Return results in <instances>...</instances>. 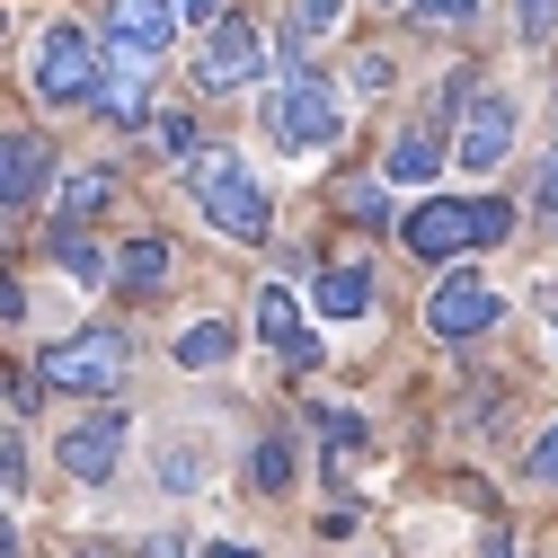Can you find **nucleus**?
Instances as JSON below:
<instances>
[{
  "instance_id": "obj_33",
  "label": "nucleus",
  "mask_w": 558,
  "mask_h": 558,
  "mask_svg": "<svg viewBox=\"0 0 558 558\" xmlns=\"http://www.w3.org/2000/svg\"><path fill=\"white\" fill-rule=\"evenodd\" d=\"M195 558H257V549H248V541H204Z\"/></svg>"
},
{
  "instance_id": "obj_32",
  "label": "nucleus",
  "mask_w": 558,
  "mask_h": 558,
  "mask_svg": "<svg viewBox=\"0 0 558 558\" xmlns=\"http://www.w3.org/2000/svg\"><path fill=\"white\" fill-rule=\"evenodd\" d=\"M27 311V293H19V275H0V319H19Z\"/></svg>"
},
{
  "instance_id": "obj_6",
  "label": "nucleus",
  "mask_w": 558,
  "mask_h": 558,
  "mask_svg": "<svg viewBox=\"0 0 558 558\" xmlns=\"http://www.w3.org/2000/svg\"><path fill=\"white\" fill-rule=\"evenodd\" d=\"M506 319V293L487 284V275H444L435 284V302H426V337H444V345H461V337H478V328H497Z\"/></svg>"
},
{
  "instance_id": "obj_22",
  "label": "nucleus",
  "mask_w": 558,
  "mask_h": 558,
  "mask_svg": "<svg viewBox=\"0 0 558 558\" xmlns=\"http://www.w3.org/2000/svg\"><path fill=\"white\" fill-rule=\"evenodd\" d=\"M337 204H345V214H355L364 231H390V186H381V178H345V186H337Z\"/></svg>"
},
{
  "instance_id": "obj_11",
  "label": "nucleus",
  "mask_w": 558,
  "mask_h": 558,
  "mask_svg": "<svg viewBox=\"0 0 558 558\" xmlns=\"http://www.w3.org/2000/svg\"><path fill=\"white\" fill-rule=\"evenodd\" d=\"M257 345H275V355H284V364H319V328H311V311L293 302V284H266L257 293Z\"/></svg>"
},
{
  "instance_id": "obj_35",
  "label": "nucleus",
  "mask_w": 558,
  "mask_h": 558,
  "mask_svg": "<svg viewBox=\"0 0 558 558\" xmlns=\"http://www.w3.org/2000/svg\"><path fill=\"white\" fill-rule=\"evenodd\" d=\"M0 558H19V541H10V523H0Z\"/></svg>"
},
{
  "instance_id": "obj_20",
  "label": "nucleus",
  "mask_w": 558,
  "mask_h": 558,
  "mask_svg": "<svg viewBox=\"0 0 558 558\" xmlns=\"http://www.w3.org/2000/svg\"><path fill=\"white\" fill-rule=\"evenodd\" d=\"M45 248H53V266L72 275L81 293H98V284H107V248H98V240H81L72 222H53V240H45Z\"/></svg>"
},
{
  "instance_id": "obj_10",
  "label": "nucleus",
  "mask_w": 558,
  "mask_h": 558,
  "mask_svg": "<svg viewBox=\"0 0 558 558\" xmlns=\"http://www.w3.org/2000/svg\"><path fill=\"white\" fill-rule=\"evenodd\" d=\"M169 36H178V10H169V0H116V19H107V53L143 62V72L169 53Z\"/></svg>"
},
{
  "instance_id": "obj_25",
  "label": "nucleus",
  "mask_w": 558,
  "mask_h": 558,
  "mask_svg": "<svg viewBox=\"0 0 558 558\" xmlns=\"http://www.w3.org/2000/svg\"><path fill=\"white\" fill-rule=\"evenodd\" d=\"M151 143H160V151H186V160H195V116L160 107V116H151Z\"/></svg>"
},
{
  "instance_id": "obj_19",
  "label": "nucleus",
  "mask_w": 558,
  "mask_h": 558,
  "mask_svg": "<svg viewBox=\"0 0 558 558\" xmlns=\"http://www.w3.org/2000/svg\"><path fill=\"white\" fill-rule=\"evenodd\" d=\"M231 345H240V337H231V319H186L169 355H178L186 373H214V364H231Z\"/></svg>"
},
{
  "instance_id": "obj_14",
  "label": "nucleus",
  "mask_w": 558,
  "mask_h": 558,
  "mask_svg": "<svg viewBox=\"0 0 558 558\" xmlns=\"http://www.w3.org/2000/svg\"><path fill=\"white\" fill-rule=\"evenodd\" d=\"M373 452V426H364V416L355 408H319V470L345 487V478H355V461Z\"/></svg>"
},
{
  "instance_id": "obj_12",
  "label": "nucleus",
  "mask_w": 558,
  "mask_h": 558,
  "mask_svg": "<svg viewBox=\"0 0 558 558\" xmlns=\"http://www.w3.org/2000/svg\"><path fill=\"white\" fill-rule=\"evenodd\" d=\"M89 107L107 116V124H151V72L143 62H124V53H98V89H89Z\"/></svg>"
},
{
  "instance_id": "obj_1",
  "label": "nucleus",
  "mask_w": 558,
  "mask_h": 558,
  "mask_svg": "<svg viewBox=\"0 0 558 558\" xmlns=\"http://www.w3.org/2000/svg\"><path fill=\"white\" fill-rule=\"evenodd\" d=\"M506 231H514V204H506V195H426V204L399 222L408 257H426V266H452L461 248H497Z\"/></svg>"
},
{
  "instance_id": "obj_17",
  "label": "nucleus",
  "mask_w": 558,
  "mask_h": 558,
  "mask_svg": "<svg viewBox=\"0 0 558 558\" xmlns=\"http://www.w3.org/2000/svg\"><path fill=\"white\" fill-rule=\"evenodd\" d=\"M311 302H319V319H364L373 311V266H319Z\"/></svg>"
},
{
  "instance_id": "obj_23",
  "label": "nucleus",
  "mask_w": 558,
  "mask_h": 558,
  "mask_svg": "<svg viewBox=\"0 0 558 558\" xmlns=\"http://www.w3.org/2000/svg\"><path fill=\"white\" fill-rule=\"evenodd\" d=\"M248 487H266V497H275V487H293V444H284V435H266V444L248 452Z\"/></svg>"
},
{
  "instance_id": "obj_5",
  "label": "nucleus",
  "mask_w": 558,
  "mask_h": 558,
  "mask_svg": "<svg viewBox=\"0 0 558 558\" xmlns=\"http://www.w3.org/2000/svg\"><path fill=\"white\" fill-rule=\"evenodd\" d=\"M27 81H36L45 107H89V89H98V36H89L81 19H45Z\"/></svg>"
},
{
  "instance_id": "obj_27",
  "label": "nucleus",
  "mask_w": 558,
  "mask_h": 558,
  "mask_svg": "<svg viewBox=\"0 0 558 558\" xmlns=\"http://www.w3.org/2000/svg\"><path fill=\"white\" fill-rule=\"evenodd\" d=\"M19 487H27V444L0 426V497H19Z\"/></svg>"
},
{
  "instance_id": "obj_34",
  "label": "nucleus",
  "mask_w": 558,
  "mask_h": 558,
  "mask_svg": "<svg viewBox=\"0 0 558 558\" xmlns=\"http://www.w3.org/2000/svg\"><path fill=\"white\" fill-rule=\"evenodd\" d=\"M143 558H186V549H178V541H151V549H143Z\"/></svg>"
},
{
  "instance_id": "obj_24",
  "label": "nucleus",
  "mask_w": 558,
  "mask_h": 558,
  "mask_svg": "<svg viewBox=\"0 0 558 558\" xmlns=\"http://www.w3.org/2000/svg\"><path fill=\"white\" fill-rule=\"evenodd\" d=\"M160 470H169L178 497H195V487H204V452H195V444H169V452H160Z\"/></svg>"
},
{
  "instance_id": "obj_26",
  "label": "nucleus",
  "mask_w": 558,
  "mask_h": 558,
  "mask_svg": "<svg viewBox=\"0 0 558 558\" xmlns=\"http://www.w3.org/2000/svg\"><path fill=\"white\" fill-rule=\"evenodd\" d=\"M514 19H523V45H549L558 36V0H514Z\"/></svg>"
},
{
  "instance_id": "obj_2",
  "label": "nucleus",
  "mask_w": 558,
  "mask_h": 558,
  "mask_svg": "<svg viewBox=\"0 0 558 558\" xmlns=\"http://www.w3.org/2000/svg\"><path fill=\"white\" fill-rule=\"evenodd\" d=\"M186 195L222 240H266L275 231V204H266V186H257V169L240 151H195L186 160Z\"/></svg>"
},
{
  "instance_id": "obj_36",
  "label": "nucleus",
  "mask_w": 558,
  "mask_h": 558,
  "mask_svg": "<svg viewBox=\"0 0 558 558\" xmlns=\"http://www.w3.org/2000/svg\"><path fill=\"white\" fill-rule=\"evenodd\" d=\"M81 558H98V549H81Z\"/></svg>"
},
{
  "instance_id": "obj_28",
  "label": "nucleus",
  "mask_w": 558,
  "mask_h": 558,
  "mask_svg": "<svg viewBox=\"0 0 558 558\" xmlns=\"http://www.w3.org/2000/svg\"><path fill=\"white\" fill-rule=\"evenodd\" d=\"M523 478H532V487H558V416H549V435L532 444V461H523Z\"/></svg>"
},
{
  "instance_id": "obj_21",
  "label": "nucleus",
  "mask_w": 558,
  "mask_h": 558,
  "mask_svg": "<svg viewBox=\"0 0 558 558\" xmlns=\"http://www.w3.org/2000/svg\"><path fill=\"white\" fill-rule=\"evenodd\" d=\"M337 19H345V0H293V10H284V45L302 53V45H311V36H328ZM293 53H284V62H293ZM293 72H302V62H293Z\"/></svg>"
},
{
  "instance_id": "obj_29",
  "label": "nucleus",
  "mask_w": 558,
  "mask_h": 558,
  "mask_svg": "<svg viewBox=\"0 0 558 558\" xmlns=\"http://www.w3.org/2000/svg\"><path fill=\"white\" fill-rule=\"evenodd\" d=\"M416 19H435V27H461V19H478V0H416Z\"/></svg>"
},
{
  "instance_id": "obj_18",
  "label": "nucleus",
  "mask_w": 558,
  "mask_h": 558,
  "mask_svg": "<svg viewBox=\"0 0 558 558\" xmlns=\"http://www.w3.org/2000/svg\"><path fill=\"white\" fill-rule=\"evenodd\" d=\"M381 178H390V186H435V178H444V133H399Z\"/></svg>"
},
{
  "instance_id": "obj_8",
  "label": "nucleus",
  "mask_w": 558,
  "mask_h": 558,
  "mask_svg": "<svg viewBox=\"0 0 558 558\" xmlns=\"http://www.w3.org/2000/svg\"><path fill=\"white\" fill-rule=\"evenodd\" d=\"M514 124H523L514 89H487V98H470V116H461V143H452V160H461L470 178H497V160L514 151Z\"/></svg>"
},
{
  "instance_id": "obj_30",
  "label": "nucleus",
  "mask_w": 558,
  "mask_h": 558,
  "mask_svg": "<svg viewBox=\"0 0 558 558\" xmlns=\"http://www.w3.org/2000/svg\"><path fill=\"white\" fill-rule=\"evenodd\" d=\"M532 204H541V214H558V151L541 160V178H532Z\"/></svg>"
},
{
  "instance_id": "obj_9",
  "label": "nucleus",
  "mask_w": 558,
  "mask_h": 558,
  "mask_svg": "<svg viewBox=\"0 0 558 558\" xmlns=\"http://www.w3.org/2000/svg\"><path fill=\"white\" fill-rule=\"evenodd\" d=\"M257 62H266V36H257L248 19H214L204 45H195V81H204V89H248Z\"/></svg>"
},
{
  "instance_id": "obj_13",
  "label": "nucleus",
  "mask_w": 558,
  "mask_h": 558,
  "mask_svg": "<svg viewBox=\"0 0 558 558\" xmlns=\"http://www.w3.org/2000/svg\"><path fill=\"white\" fill-rule=\"evenodd\" d=\"M45 178H53L45 133H0V214H27L45 195Z\"/></svg>"
},
{
  "instance_id": "obj_15",
  "label": "nucleus",
  "mask_w": 558,
  "mask_h": 558,
  "mask_svg": "<svg viewBox=\"0 0 558 558\" xmlns=\"http://www.w3.org/2000/svg\"><path fill=\"white\" fill-rule=\"evenodd\" d=\"M107 204H116V169H107V160H89V169H62V178H53V214L72 222V231H81L89 214H107Z\"/></svg>"
},
{
  "instance_id": "obj_16",
  "label": "nucleus",
  "mask_w": 558,
  "mask_h": 558,
  "mask_svg": "<svg viewBox=\"0 0 558 558\" xmlns=\"http://www.w3.org/2000/svg\"><path fill=\"white\" fill-rule=\"evenodd\" d=\"M169 266H178V248L151 240V231H143V240H124V248L107 257V275H116L124 293H160V284H169Z\"/></svg>"
},
{
  "instance_id": "obj_4",
  "label": "nucleus",
  "mask_w": 558,
  "mask_h": 558,
  "mask_svg": "<svg viewBox=\"0 0 558 558\" xmlns=\"http://www.w3.org/2000/svg\"><path fill=\"white\" fill-rule=\"evenodd\" d=\"M124 364H133L124 328H72V337L45 345L36 373H45L53 390H72V399H116V390H124Z\"/></svg>"
},
{
  "instance_id": "obj_31",
  "label": "nucleus",
  "mask_w": 558,
  "mask_h": 558,
  "mask_svg": "<svg viewBox=\"0 0 558 558\" xmlns=\"http://www.w3.org/2000/svg\"><path fill=\"white\" fill-rule=\"evenodd\" d=\"M169 10H178V19H222L231 0H169Z\"/></svg>"
},
{
  "instance_id": "obj_3",
  "label": "nucleus",
  "mask_w": 558,
  "mask_h": 558,
  "mask_svg": "<svg viewBox=\"0 0 558 558\" xmlns=\"http://www.w3.org/2000/svg\"><path fill=\"white\" fill-rule=\"evenodd\" d=\"M345 133V98L328 89V81H311V72H293L284 89L266 98V143L275 151H293V160H319L328 143Z\"/></svg>"
},
{
  "instance_id": "obj_7",
  "label": "nucleus",
  "mask_w": 558,
  "mask_h": 558,
  "mask_svg": "<svg viewBox=\"0 0 558 558\" xmlns=\"http://www.w3.org/2000/svg\"><path fill=\"white\" fill-rule=\"evenodd\" d=\"M53 461H62V478H81V487H107V478H116V461H124V408H89L81 426H62Z\"/></svg>"
}]
</instances>
